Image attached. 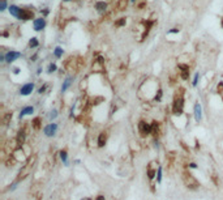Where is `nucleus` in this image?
I'll list each match as a JSON object with an SVG mask.
<instances>
[{"label": "nucleus", "instance_id": "obj_36", "mask_svg": "<svg viewBox=\"0 0 223 200\" xmlns=\"http://www.w3.org/2000/svg\"><path fill=\"white\" fill-rule=\"evenodd\" d=\"M8 200H13V199H8Z\"/></svg>", "mask_w": 223, "mask_h": 200}, {"label": "nucleus", "instance_id": "obj_6", "mask_svg": "<svg viewBox=\"0 0 223 200\" xmlns=\"http://www.w3.org/2000/svg\"><path fill=\"white\" fill-rule=\"evenodd\" d=\"M11 119H12V113L11 111H4V113H1L0 122H1L3 126H7V124L11 122Z\"/></svg>", "mask_w": 223, "mask_h": 200}, {"label": "nucleus", "instance_id": "obj_19", "mask_svg": "<svg viewBox=\"0 0 223 200\" xmlns=\"http://www.w3.org/2000/svg\"><path fill=\"white\" fill-rule=\"evenodd\" d=\"M33 111H34V107H33V106H28V107H25V109H22V110H21V113H20V118L25 117V115L31 114Z\"/></svg>", "mask_w": 223, "mask_h": 200}, {"label": "nucleus", "instance_id": "obj_22", "mask_svg": "<svg viewBox=\"0 0 223 200\" xmlns=\"http://www.w3.org/2000/svg\"><path fill=\"white\" fill-rule=\"evenodd\" d=\"M95 7H97L98 11H104L107 5H106V3H104V1H98L97 4H95Z\"/></svg>", "mask_w": 223, "mask_h": 200}, {"label": "nucleus", "instance_id": "obj_23", "mask_svg": "<svg viewBox=\"0 0 223 200\" xmlns=\"http://www.w3.org/2000/svg\"><path fill=\"white\" fill-rule=\"evenodd\" d=\"M29 46H30V47H37V46H38V41H37V38H31V39H30Z\"/></svg>", "mask_w": 223, "mask_h": 200}, {"label": "nucleus", "instance_id": "obj_16", "mask_svg": "<svg viewBox=\"0 0 223 200\" xmlns=\"http://www.w3.org/2000/svg\"><path fill=\"white\" fill-rule=\"evenodd\" d=\"M159 123L158 122H153L152 123V135L154 136V137H158L159 136Z\"/></svg>", "mask_w": 223, "mask_h": 200}, {"label": "nucleus", "instance_id": "obj_34", "mask_svg": "<svg viewBox=\"0 0 223 200\" xmlns=\"http://www.w3.org/2000/svg\"><path fill=\"white\" fill-rule=\"evenodd\" d=\"M82 200H91V199H89V198H85V199H82Z\"/></svg>", "mask_w": 223, "mask_h": 200}, {"label": "nucleus", "instance_id": "obj_13", "mask_svg": "<svg viewBox=\"0 0 223 200\" xmlns=\"http://www.w3.org/2000/svg\"><path fill=\"white\" fill-rule=\"evenodd\" d=\"M177 67L182 69V71H180V72H182V78H183V80H187L188 76H189V68H188V65H187V64H179Z\"/></svg>", "mask_w": 223, "mask_h": 200}, {"label": "nucleus", "instance_id": "obj_30", "mask_svg": "<svg viewBox=\"0 0 223 200\" xmlns=\"http://www.w3.org/2000/svg\"><path fill=\"white\" fill-rule=\"evenodd\" d=\"M198 77H200V76H198V73H196V76H194V80H193V85H194V86L197 85V81H198Z\"/></svg>", "mask_w": 223, "mask_h": 200}, {"label": "nucleus", "instance_id": "obj_4", "mask_svg": "<svg viewBox=\"0 0 223 200\" xmlns=\"http://www.w3.org/2000/svg\"><path fill=\"white\" fill-rule=\"evenodd\" d=\"M137 128H138V132H140L141 137H146L152 133V124L146 123L145 120H141L140 123L137 124Z\"/></svg>", "mask_w": 223, "mask_h": 200}, {"label": "nucleus", "instance_id": "obj_28", "mask_svg": "<svg viewBox=\"0 0 223 200\" xmlns=\"http://www.w3.org/2000/svg\"><path fill=\"white\" fill-rule=\"evenodd\" d=\"M5 8H7V3H5V0H1V5H0V11H4Z\"/></svg>", "mask_w": 223, "mask_h": 200}, {"label": "nucleus", "instance_id": "obj_27", "mask_svg": "<svg viewBox=\"0 0 223 200\" xmlns=\"http://www.w3.org/2000/svg\"><path fill=\"white\" fill-rule=\"evenodd\" d=\"M56 71V65L55 64H50L49 65V72L51 73V72H55Z\"/></svg>", "mask_w": 223, "mask_h": 200}, {"label": "nucleus", "instance_id": "obj_2", "mask_svg": "<svg viewBox=\"0 0 223 200\" xmlns=\"http://www.w3.org/2000/svg\"><path fill=\"white\" fill-rule=\"evenodd\" d=\"M182 178H183V182H184V184L188 188L191 190H197L198 187H200V182L194 178V175L192 174L189 170H183L182 173Z\"/></svg>", "mask_w": 223, "mask_h": 200}, {"label": "nucleus", "instance_id": "obj_3", "mask_svg": "<svg viewBox=\"0 0 223 200\" xmlns=\"http://www.w3.org/2000/svg\"><path fill=\"white\" fill-rule=\"evenodd\" d=\"M183 89L179 90V93H176L174 97V102H172V113L175 115H180L183 113V109H184V97H183Z\"/></svg>", "mask_w": 223, "mask_h": 200}, {"label": "nucleus", "instance_id": "obj_7", "mask_svg": "<svg viewBox=\"0 0 223 200\" xmlns=\"http://www.w3.org/2000/svg\"><path fill=\"white\" fill-rule=\"evenodd\" d=\"M56 129H58V124L56 123H51L49 126L44 128V133H46V136H54L56 132Z\"/></svg>", "mask_w": 223, "mask_h": 200}, {"label": "nucleus", "instance_id": "obj_17", "mask_svg": "<svg viewBox=\"0 0 223 200\" xmlns=\"http://www.w3.org/2000/svg\"><path fill=\"white\" fill-rule=\"evenodd\" d=\"M194 118L197 122L201 120V105L200 104H196L194 105Z\"/></svg>", "mask_w": 223, "mask_h": 200}, {"label": "nucleus", "instance_id": "obj_14", "mask_svg": "<svg viewBox=\"0 0 223 200\" xmlns=\"http://www.w3.org/2000/svg\"><path fill=\"white\" fill-rule=\"evenodd\" d=\"M107 141V132L106 131H102L99 133V137H98V147H103Z\"/></svg>", "mask_w": 223, "mask_h": 200}, {"label": "nucleus", "instance_id": "obj_18", "mask_svg": "<svg viewBox=\"0 0 223 200\" xmlns=\"http://www.w3.org/2000/svg\"><path fill=\"white\" fill-rule=\"evenodd\" d=\"M9 12H11L12 16H14V17H20L21 8H19L17 5H11V7H9Z\"/></svg>", "mask_w": 223, "mask_h": 200}, {"label": "nucleus", "instance_id": "obj_20", "mask_svg": "<svg viewBox=\"0 0 223 200\" xmlns=\"http://www.w3.org/2000/svg\"><path fill=\"white\" fill-rule=\"evenodd\" d=\"M166 160H167V162H168V166H172L174 165V162H175V153L174 152H170L167 154V157H166Z\"/></svg>", "mask_w": 223, "mask_h": 200}, {"label": "nucleus", "instance_id": "obj_9", "mask_svg": "<svg viewBox=\"0 0 223 200\" xmlns=\"http://www.w3.org/2000/svg\"><path fill=\"white\" fill-rule=\"evenodd\" d=\"M20 56H21L20 53H17V51H11V53H8L7 55H5V62L12 63L13 60H16L17 58H20Z\"/></svg>", "mask_w": 223, "mask_h": 200}, {"label": "nucleus", "instance_id": "obj_15", "mask_svg": "<svg viewBox=\"0 0 223 200\" xmlns=\"http://www.w3.org/2000/svg\"><path fill=\"white\" fill-rule=\"evenodd\" d=\"M41 123H42V119L39 117H37L31 120V127L35 129V131H39V129H41V126H42Z\"/></svg>", "mask_w": 223, "mask_h": 200}, {"label": "nucleus", "instance_id": "obj_12", "mask_svg": "<svg viewBox=\"0 0 223 200\" xmlns=\"http://www.w3.org/2000/svg\"><path fill=\"white\" fill-rule=\"evenodd\" d=\"M46 26V21H44V19H37L34 20V30H37V32H39V30H42Z\"/></svg>", "mask_w": 223, "mask_h": 200}, {"label": "nucleus", "instance_id": "obj_35", "mask_svg": "<svg viewBox=\"0 0 223 200\" xmlns=\"http://www.w3.org/2000/svg\"><path fill=\"white\" fill-rule=\"evenodd\" d=\"M222 26H223V20H222Z\"/></svg>", "mask_w": 223, "mask_h": 200}, {"label": "nucleus", "instance_id": "obj_32", "mask_svg": "<svg viewBox=\"0 0 223 200\" xmlns=\"http://www.w3.org/2000/svg\"><path fill=\"white\" fill-rule=\"evenodd\" d=\"M95 200H104V196H102V195H99V196H98V198H97V199H95Z\"/></svg>", "mask_w": 223, "mask_h": 200}, {"label": "nucleus", "instance_id": "obj_21", "mask_svg": "<svg viewBox=\"0 0 223 200\" xmlns=\"http://www.w3.org/2000/svg\"><path fill=\"white\" fill-rule=\"evenodd\" d=\"M127 5H128V0H119V3H117V8H119V11L125 9Z\"/></svg>", "mask_w": 223, "mask_h": 200}, {"label": "nucleus", "instance_id": "obj_33", "mask_svg": "<svg viewBox=\"0 0 223 200\" xmlns=\"http://www.w3.org/2000/svg\"><path fill=\"white\" fill-rule=\"evenodd\" d=\"M177 32H179V29H172V30H170L168 33H177Z\"/></svg>", "mask_w": 223, "mask_h": 200}, {"label": "nucleus", "instance_id": "obj_24", "mask_svg": "<svg viewBox=\"0 0 223 200\" xmlns=\"http://www.w3.org/2000/svg\"><path fill=\"white\" fill-rule=\"evenodd\" d=\"M63 55V48L61 47H56L55 48V56L56 58H60Z\"/></svg>", "mask_w": 223, "mask_h": 200}, {"label": "nucleus", "instance_id": "obj_29", "mask_svg": "<svg viewBox=\"0 0 223 200\" xmlns=\"http://www.w3.org/2000/svg\"><path fill=\"white\" fill-rule=\"evenodd\" d=\"M162 181V169L159 168L158 169V182H161Z\"/></svg>", "mask_w": 223, "mask_h": 200}, {"label": "nucleus", "instance_id": "obj_10", "mask_svg": "<svg viewBox=\"0 0 223 200\" xmlns=\"http://www.w3.org/2000/svg\"><path fill=\"white\" fill-rule=\"evenodd\" d=\"M19 19H22V20H31V19H33V12L30 11V9H21Z\"/></svg>", "mask_w": 223, "mask_h": 200}, {"label": "nucleus", "instance_id": "obj_26", "mask_svg": "<svg viewBox=\"0 0 223 200\" xmlns=\"http://www.w3.org/2000/svg\"><path fill=\"white\" fill-rule=\"evenodd\" d=\"M60 157H61V160H63V162H67V150H61L60 152Z\"/></svg>", "mask_w": 223, "mask_h": 200}, {"label": "nucleus", "instance_id": "obj_1", "mask_svg": "<svg viewBox=\"0 0 223 200\" xmlns=\"http://www.w3.org/2000/svg\"><path fill=\"white\" fill-rule=\"evenodd\" d=\"M37 160H38L37 154H31V156L28 157L26 162L24 163V166L21 168V170L19 171V174H17L16 183L24 181L25 178H28V175H30V173H31V170L34 169V166H35V163H37Z\"/></svg>", "mask_w": 223, "mask_h": 200}, {"label": "nucleus", "instance_id": "obj_8", "mask_svg": "<svg viewBox=\"0 0 223 200\" xmlns=\"http://www.w3.org/2000/svg\"><path fill=\"white\" fill-rule=\"evenodd\" d=\"M33 89H34V84H25V85L21 88L20 93L22 96H29L30 93L33 92Z\"/></svg>", "mask_w": 223, "mask_h": 200}, {"label": "nucleus", "instance_id": "obj_11", "mask_svg": "<svg viewBox=\"0 0 223 200\" xmlns=\"http://www.w3.org/2000/svg\"><path fill=\"white\" fill-rule=\"evenodd\" d=\"M154 165H155V162H150L149 166H147V177H149L150 181H152L153 178L155 177V174H157V170H155Z\"/></svg>", "mask_w": 223, "mask_h": 200}, {"label": "nucleus", "instance_id": "obj_25", "mask_svg": "<svg viewBox=\"0 0 223 200\" xmlns=\"http://www.w3.org/2000/svg\"><path fill=\"white\" fill-rule=\"evenodd\" d=\"M69 85H71V80L68 78V80H65V81H64V85L61 86V90H63V92H65V90L68 89V86H69Z\"/></svg>", "mask_w": 223, "mask_h": 200}, {"label": "nucleus", "instance_id": "obj_31", "mask_svg": "<svg viewBox=\"0 0 223 200\" xmlns=\"http://www.w3.org/2000/svg\"><path fill=\"white\" fill-rule=\"evenodd\" d=\"M123 24H125V19H123V20L117 21V22H116V25H117V26H120V25H123Z\"/></svg>", "mask_w": 223, "mask_h": 200}, {"label": "nucleus", "instance_id": "obj_5", "mask_svg": "<svg viewBox=\"0 0 223 200\" xmlns=\"http://www.w3.org/2000/svg\"><path fill=\"white\" fill-rule=\"evenodd\" d=\"M25 137H26V131L22 127V128L17 132V136H16V141H17V144H19V147H22V145L25 144Z\"/></svg>", "mask_w": 223, "mask_h": 200}]
</instances>
